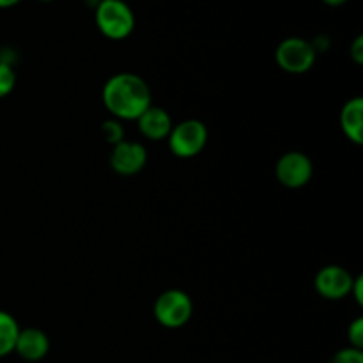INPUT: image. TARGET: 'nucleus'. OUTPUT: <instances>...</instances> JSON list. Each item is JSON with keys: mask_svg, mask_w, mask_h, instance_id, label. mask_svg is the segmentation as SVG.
<instances>
[{"mask_svg": "<svg viewBox=\"0 0 363 363\" xmlns=\"http://www.w3.org/2000/svg\"><path fill=\"white\" fill-rule=\"evenodd\" d=\"M347 339H350V347L362 350L363 347V318L354 319L347 328Z\"/></svg>", "mask_w": 363, "mask_h": 363, "instance_id": "15", "label": "nucleus"}, {"mask_svg": "<svg viewBox=\"0 0 363 363\" xmlns=\"http://www.w3.org/2000/svg\"><path fill=\"white\" fill-rule=\"evenodd\" d=\"M101 131L105 140L110 142V144L116 145L119 144L121 140H124V130L117 121H105L101 126Z\"/></svg>", "mask_w": 363, "mask_h": 363, "instance_id": "14", "label": "nucleus"}, {"mask_svg": "<svg viewBox=\"0 0 363 363\" xmlns=\"http://www.w3.org/2000/svg\"><path fill=\"white\" fill-rule=\"evenodd\" d=\"M39 2H53V0H39Z\"/></svg>", "mask_w": 363, "mask_h": 363, "instance_id": "21", "label": "nucleus"}, {"mask_svg": "<svg viewBox=\"0 0 363 363\" xmlns=\"http://www.w3.org/2000/svg\"><path fill=\"white\" fill-rule=\"evenodd\" d=\"M16 85V74L14 69L6 62H0V99L11 94Z\"/></svg>", "mask_w": 363, "mask_h": 363, "instance_id": "13", "label": "nucleus"}, {"mask_svg": "<svg viewBox=\"0 0 363 363\" xmlns=\"http://www.w3.org/2000/svg\"><path fill=\"white\" fill-rule=\"evenodd\" d=\"M350 294H353L354 300L358 301V305L363 303V277H357V279H354Z\"/></svg>", "mask_w": 363, "mask_h": 363, "instance_id": "18", "label": "nucleus"}, {"mask_svg": "<svg viewBox=\"0 0 363 363\" xmlns=\"http://www.w3.org/2000/svg\"><path fill=\"white\" fill-rule=\"evenodd\" d=\"M191 314H194V303L184 291L169 289L156 298L155 318L165 328H181L190 321Z\"/></svg>", "mask_w": 363, "mask_h": 363, "instance_id": "4", "label": "nucleus"}, {"mask_svg": "<svg viewBox=\"0 0 363 363\" xmlns=\"http://www.w3.org/2000/svg\"><path fill=\"white\" fill-rule=\"evenodd\" d=\"M167 138L172 155L177 158H194L208 144V128L202 121L186 119L172 126Z\"/></svg>", "mask_w": 363, "mask_h": 363, "instance_id": "5", "label": "nucleus"}, {"mask_svg": "<svg viewBox=\"0 0 363 363\" xmlns=\"http://www.w3.org/2000/svg\"><path fill=\"white\" fill-rule=\"evenodd\" d=\"M312 162L307 155L300 151L286 152L282 158L277 162V177L280 183L286 188H296L305 186L312 177Z\"/></svg>", "mask_w": 363, "mask_h": 363, "instance_id": "6", "label": "nucleus"}, {"mask_svg": "<svg viewBox=\"0 0 363 363\" xmlns=\"http://www.w3.org/2000/svg\"><path fill=\"white\" fill-rule=\"evenodd\" d=\"M138 130L149 140H163L169 137L170 130H172V119L169 113L160 106H149L140 117H138Z\"/></svg>", "mask_w": 363, "mask_h": 363, "instance_id": "10", "label": "nucleus"}, {"mask_svg": "<svg viewBox=\"0 0 363 363\" xmlns=\"http://www.w3.org/2000/svg\"><path fill=\"white\" fill-rule=\"evenodd\" d=\"M350 53H351V59H353L354 62L357 64L363 62V38L362 35H358V38L354 39L353 45H351V48H350Z\"/></svg>", "mask_w": 363, "mask_h": 363, "instance_id": "17", "label": "nucleus"}, {"mask_svg": "<svg viewBox=\"0 0 363 363\" xmlns=\"http://www.w3.org/2000/svg\"><path fill=\"white\" fill-rule=\"evenodd\" d=\"M362 124H363V99L353 98L344 105L340 112V126L344 135L354 144H362Z\"/></svg>", "mask_w": 363, "mask_h": 363, "instance_id": "11", "label": "nucleus"}, {"mask_svg": "<svg viewBox=\"0 0 363 363\" xmlns=\"http://www.w3.org/2000/svg\"><path fill=\"white\" fill-rule=\"evenodd\" d=\"M21 0H0V9H9V7L18 6Z\"/></svg>", "mask_w": 363, "mask_h": 363, "instance_id": "19", "label": "nucleus"}, {"mask_svg": "<svg viewBox=\"0 0 363 363\" xmlns=\"http://www.w3.org/2000/svg\"><path fill=\"white\" fill-rule=\"evenodd\" d=\"M20 330L21 328L18 326L16 319L9 312L0 311V358L14 353V346H16Z\"/></svg>", "mask_w": 363, "mask_h": 363, "instance_id": "12", "label": "nucleus"}, {"mask_svg": "<svg viewBox=\"0 0 363 363\" xmlns=\"http://www.w3.org/2000/svg\"><path fill=\"white\" fill-rule=\"evenodd\" d=\"M323 2L330 7H340V6H344L346 2H350V0H323Z\"/></svg>", "mask_w": 363, "mask_h": 363, "instance_id": "20", "label": "nucleus"}, {"mask_svg": "<svg viewBox=\"0 0 363 363\" xmlns=\"http://www.w3.org/2000/svg\"><path fill=\"white\" fill-rule=\"evenodd\" d=\"M354 277L342 266H325L315 275L314 286L315 291L326 300H342L351 293Z\"/></svg>", "mask_w": 363, "mask_h": 363, "instance_id": "7", "label": "nucleus"}, {"mask_svg": "<svg viewBox=\"0 0 363 363\" xmlns=\"http://www.w3.org/2000/svg\"><path fill=\"white\" fill-rule=\"evenodd\" d=\"M92 2H99V0H92Z\"/></svg>", "mask_w": 363, "mask_h": 363, "instance_id": "22", "label": "nucleus"}, {"mask_svg": "<svg viewBox=\"0 0 363 363\" xmlns=\"http://www.w3.org/2000/svg\"><path fill=\"white\" fill-rule=\"evenodd\" d=\"M330 363H363L362 350H354V347H344L339 353L333 354Z\"/></svg>", "mask_w": 363, "mask_h": 363, "instance_id": "16", "label": "nucleus"}, {"mask_svg": "<svg viewBox=\"0 0 363 363\" xmlns=\"http://www.w3.org/2000/svg\"><path fill=\"white\" fill-rule=\"evenodd\" d=\"M50 339L43 330L23 328L20 330L14 346V353L27 362H39L48 354Z\"/></svg>", "mask_w": 363, "mask_h": 363, "instance_id": "9", "label": "nucleus"}, {"mask_svg": "<svg viewBox=\"0 0 363 363\" xmlns=\"http://www.w3.org/2000/svg\"><path fill=\"white\" fill-rule=\"evenodd\" d=\"M147 162V151L138 142L121 140L113 145L110 155V165L121 176H135L140 172Z\"/></svg>", "mask_w": 363, "mask_h": 363, "instance_id": "8", "label": "nucleus"}, {"mask_svg": "<svg viewBox=\"0 0 363 363\" xmlns=\"http://www.w3.org/2000/svg\"><path fill=\"white\" fill-rule=\"evenodd\" d=\"M94 20L99 32L112 41H123L135 28V13L124 0L96 2Z\"/></svg>", "mask_w": 363, "mask_h": 363, "instance_id": "2", "label": "nucleus"}, {"mask_svg": "<svg viewBox=\"0 0 363 363\" xmlns=\"http://www.w3.org/2000/svg\"><path fill=\"white\" fill-rule=\"evenodd\" d=\"M103 105L116 119L137 121L151 106V89L144 78L133 73H119L108 78L103 87Z\"/></svg>", "mask_w": 363, "mask_h": 363, "instance_id": "1", "label": "nucleus"}, {"mask_svg": "<svg viewBox=\"0 0 363 363\" xmlns=\"http://www.w3.org/2000/svg\"><path fill=\"white\" fill-rule=\"evenodd\" d=\"M318 57L314 43L303 38H287L277 46L275 60L286 73L303 74L312 69Z\"/></svg>", "mask_w": 363, "mask_h": 363, "instance_id": "3", "label": "nucleus"}]
</instances>
